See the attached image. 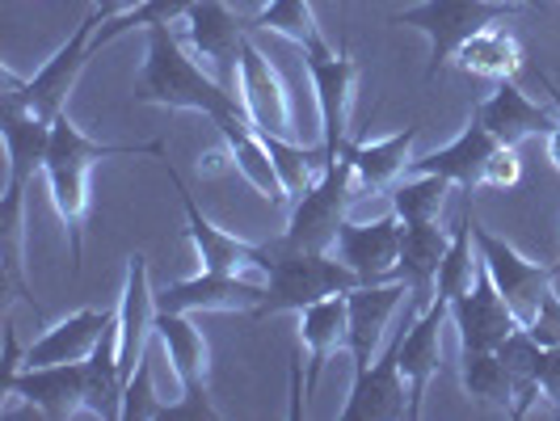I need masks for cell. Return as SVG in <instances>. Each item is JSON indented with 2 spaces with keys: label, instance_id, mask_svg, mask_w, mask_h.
Here are the masks:
<instances>
[{
  "label": "cell",
  "instance_id": "1",
  "mask_svg": "<svg viewBox=\"0 0 560 421\" xmlns=\"http://www.w3.org/2000/svg\"><path fill=\"white\" fill-rule=\"evenodd\" d=\"M106 156H161L165 161V143H97L89 140L81 127L68 118V110L51 122V143L43 156V177L51 186V207L72 232V257H84V215H89V173Z\"/></svg>",
  "mask_w": 560,
  "mask_h": 421
},
{
  "label": "cell",
  "instance_id": "2",
  "mask_svg": "<svg viewBox=\"0 0 560 421\" xmlns=\"http://www.w3.org/2000/svg\"><path fill=\"white\" fill-rule=\"evenodd\" d=\"M136 102L161 106V110H198L215 118L241 97L215 81L202 63L186 56L182 34L173 30V22H161V26H148V59H143Z\"/></svg>",
  "mask_w": 560,
  "mask_h": 421
},
{
  "label": "cell",
  "instance_id": "3",
  "mask_svg": "<svg viewBox=\"0 0 560 421\" xmlns=\"http://www.w3.org/2000/svg\"><path fill=\"white\" fill-rule=\"evenodd\" d=\"M266 274H270L266 279V295L253 308L257 320H270V316H282V312H304L316 300L337 295V291H354L363 282L337 253H304V249H287L282 257L270 253Z\"/></svg>",
  "mask_w": 560,
  "mask_h": 421
},
{
  "label": "cell",
  "instance_id": "4",
  "mask_svg": "<svg viewBox=\"0 0 560 421\" xmlns=\"http://www.w3.org/2000/svg\"><path fill=\"white\" fill-rule=\"evenodd\" d=\"M354 165L341 152L329 165L320 168V177L312 182L300 198H291V220L282 232V249H304V253H334L337 232L346 227V211L354 202Z\"/></svg>",
  "mask_w": 560,
  "mask_h": 421
},
{
  "label": "cell",
  "instance_id": "5",
  "mask_svg": "<svg viewBox=\"0 0 560 421\" xmlns=\"http://www.w3.org/2000/svg\"><path fill=\"white\" fill-rule=\"evenodd\" d=\"M93 34H97V22L84 13L81 26L72 30V38L30 81H18L13 72H4V97H0V106H13V110L38 118V122H56L59 114L68 110V97H72V89L81 81L84 63L93 59Z\"/></svg>",
  "mask_w": 560,
  "mask_h": 421
},
{
  "label": "cell",
  "instance_id": "6",
  "mask_svg": "<svg viewBox=\"0 0 560 421\" xmlns=\"http://www.w3.org/2000/svg\"><path fill=\"white\" fill-rule=\"evenodd\" d=\"M523 4L510 0H421L418 9L393 13L396 26H413L430 38V81L439 77V68H447L455 47L464 38H472L477 30H489L502 17H514Z\"/></svg>",
  "mask_w": 560,
  "mask_h": 421
},
{
  "label": "cell",
  "instance_id": "7",
  "mask_svg": "<svg viewBox=\"0 0 560 421\" xmlns=\"http://www.w3.org/2000/svg\"><path fill=\"white\" fill-rule=\"evenodd\" d=\"M156 341L168 354V366L182 384V405H168L161 409V418H207L215 421L220 409L211 405L207 396V363H211V350H207V337L202 329H195L190 312H156Z\"/></svg>",
  "mask_w": 560,
  "mask_h": 421
},
{
  "label": "cell",
  "instance_id": "8",
  "mask_svg": "<svg viewBox=\"0 0 560 421\" xmlns=\"http://www.w3.org/2000/svg\"><path fill=\"white\" fill-rule=\"evenodd\" d=\"M304 68L316 89L320 106V131H325V165L341 156L346 136H350V110H354V84H359V59L350 51H329L325 38L304 47Z\"/></svg>",
  "mask_w": 560,
  "mask_h": 421
},
{
  "label": "cell",
  "instance_id": "9",
  "mask_svg": "<svg viewBox=\"0 0 560 421\" xmlns=\"http://www.w3.org/2000/svg\"><path fill=\"white\" fill-rule=\"evenodd\" d=\"M245 38H249V22H241L224 0H195L186 9V17H182V43L232 93L241 84V47H245Z\"/></svg>",
  "mask_w": 560,
  "mask_h": 421
},
{
  "label": "cell",
  "instance_id": "10",
  "mask_svg": "<svg viewBox=\"0 0 560 421\" xmlns=\"http://www.w3.org/2000/svg\"><path fill=\"white\" fill-rule=\"evenodd\" d=\"M472 232H477L480 261H485V270L493 274L498 291H502V300L510 304V312L518 316V325H532L539 304H544V295H548V286L560 279V266L527 261L518 249H510L502 236H493L489 227H480V220Z\"/></svg>",
  "mask_w": 560,
  "mask_h": 421
},
{
  "label": "cell",
  "instance_id": "11",
  "mask_svg": "<svg viewBox=\"0 0 560 421\" xmlns=\"http://www.w3.org/2000/svg\"><path fill=\"white\" fill-rule=\"evenodd\" d=\"M156 295L148 282V257L131 253L127 257V279H122V300H118V375H122V393L136 379L140 363L148 359V337H156Z\"/></svg>",
  "mask_w": 560,
  "mask_h": 421
},
{
  "label": "cell",
  "instance_id": "12",
  "mask_svg": "<svg viewBox=\"0 0 560 421\" xmlns=\"http://www.w3.org/2000/svg\"><path fill=\"white\" fill-rule=\"evenodd\" d=\"M341 421H400L409 418V384L400 375V350L396 337L375 354V363L354 371L350 400L341 405Z\"/></svg>",
  "mask_w": 560,
  "mask_h": 421
},
{
  "label": "cell",
  "instance_id": "13",
  "mask_svg": "<svg viewBox=\"0 0 560 421\" xmlns=\"http://www.w3.org/2000/svg\"><path fill=\"white\" fill-rule=\"evenodd\" d=\"M451 320L459 329L464 350H498L505 337L518 329V316L502 300L493 274L485 270V261L477 266V279L468 282V291L451 300Z\"/></svg>",
  "mask_w": 560,
  "mask_h": 421
},
{
  "label": "cell",
  "instance_id": "14",
  "mask_svg": "<svg viewBox=\"0 0 560 421\" xmlns=\"http://www.w3.org/2000/svg\"><path fill=\"white\" fill-rule=\"evenodd\" d=\"M409 295V286L400 279L388 282H359L354 291H346V312H350V334H346V350L354 359V371L375 363V354L384 350V337L393 325L400 300Z\"/></svg>",
  "mask_w": 560,
  "mask_h": 421
},
{
  "label": "cell",
  "instance_id": "15",
  "mask_svg": "<svg viewBox=\"0 0 560 421\" xmlns=\"http://www.w3.org/2000/svg\"><path fill=\"white\" fill-rule=\"evenodd\" d=\"M211 122H215V131H220V140H224L228 156H232V168L249 182L253 190L266 198V202H275V207L291 202V195H287V186H282V177H279V168H275V161H270L266 136L253 127V118L245 114V106L232 102V106L215 114Z\"/></svg>",
  "mask_w": 560,
  "mask_h": 421
},
{
  "label": "cell",
  "instance_id": "16",
  "mask_svg": "<svg viewBox=\"0 0 560 421\" xmlns=\"http://www.w3.org/2000/svg\"><path fill=\"white\" fill-rule=\"evenodd\" d=\"M0 396H22L43 418L63 421L84 413L89 400V366L56 363V366H22L13 379L0 384Z\"/></svg>",
  "mask_w": 560,
  "mask_h": 421
},
{
  "label": "cell",
  "instance_id": "17",
  "mask_svg": "<svg viewBox=\"0 0 560 421\" xmlns=\"http://www.w3.org/2000/svg\"><path fill=\"white\" fill-rule=\"evenodd\" d=\"M165 168H168V182H173L177 195H182L186 232H190V241H195L198 266H202V270H215V274H241V270H249V266H261V270H266L270 245H245V241H236L232 232L215 227L198 211V202H195V195H190V186L182 182V173L168 165V161H165Z\"/></svg>",
  "mask_w": 560,
  "mask_h": 421
},
{
  "label": "cell",
  "instance_id": "18",
  "mask_svg": "<svg viewBox=\"0 0 560 421\" xmlns=\"http://www.w3.org/2000/svg\"><path fill=\"white\" fill-rule=\"evenodd\" d=\"M236 93H241V106H245V114L253 118L257 131L291 140V97H287V84H282L279 68L266 59V51L253 38H245V47H241V84H236Z\"/></svg>",
  "mask_w": 560,
  "mask_h": 421
},
{
  "label": "cell",
  "instance_id": "19",
  "mask_svg": "<svg viewBox=\"0 0 560 421\" xmlns=\"http://www.w3.org/2000/svg\"><path fill=\"white\" fill-rule=\"evenodd\" d=\"M266 286L245 279V274H215V270H198L195 279L168 282L156 295L161 312H253L261 304Z\"/></svg>",
  "mask_w": 560,
  "mask_h": 421
},
{
  "label": "cell",
  "instance_id": "20",
  "mask_svg": "<svg viewBox=\"0 0 560 421\" xmlns=\"http://www.w3.org/2000/svg\"><path fill=\"white\" fill-rule=\"evenodd\" d=\"M118 308H81L72 316L56 320L51 329L34 337L22 354V366H56V363H84L97 341L110 334Z\"/></svg>",
  "mask_w": 560,
  "mask_h": 421
},
{
  "label": "cell",
  "instance_id": "21",
  "mask_svg": "<svg viewBox=\"0 0 560 421\" xmlns=\"http://www.w3.org/2000/svg\"><path fill=\"white\" fill-rule=\"evenodd\" d=\"M472 118L493 136L498 143H510L518 148L532 136H548L552 127H560V118L552 110H544L539 102H532L514 81H498L489 97H480L472 106Z\"/></svg>",
  "mask_w": 560,
  "mask_h": 421
},
{
  "label": "cell",
  "instance_id": "22",
  "mask_svg": "<svg viewBox=\"0 0 560 421\" xmlns=\"http://www.w3.org/2000/svg\"><path fill=\"white\" fill-rule=\"evenodd\" d=\"M451 316L447 300H430L425 308L418 312V320L409 329L396 334V350H400V375L409 384V421L421 418V400H425V388L430 379L439 375V329Z\"/></svg>",
  "mask_w": 560,
  "mask_h": 421
},
{
  "label": "cell",
  "instance_id": "23",
  "mask_svg": "<svg viewBox=\"0 0 560 421\" xmlns=\"http://www.w3.org/2000/svg\"><path fill=\"white\" fill-rule=\"evenodd\" d=\"M400 232H405V224H400L396 215H384V220H375V224H346L337 232L334 253L363 282H388V279H396Z\"/></svg>",
  "mask_w": 560,
  "mask_h": 421
},
{
  "label": "cell",
  "instance_id": "24",
  "mask_svg": "<svg viewBox=\"0 0 560 421\" xmlns=\"http://www.w3.org/2000/svg\"><path fill=\"white\" fill-rule=\"evenodd\" d=\"M493 152H498V140L480 127L477 118H468V127H464L447 148H439V152H430V156H421V161H409L405 173H434V177H443L451 186L480 190V186H485V165H489Z\"/></svg>",
  "mask_w": 560,
  "mask_h": 421
},
{
  "label": "cell",
  "instance_id": "25",
  "mask_svg": "<svg viewBox=\"0 0 560 421\" xmlns=\"http://www.w3.org/2000/svg\"><path fill=\"white\" fill-rule=\"evenodd\" d=\"M421 136V122H409V127H400L393 136H384V140H359L350 143L346 140V156H350V165H354V182H359V190L366 195H388L396 182L405 177V168H409V148L418 143Z\"/></svg>",
  "mask_w": 560,
  "mask_h": 421
},
{
  "label": "cell",
  "instance_id": "26",
  "mask_svg": "<svg viewBox=\"0 0 560 421\" xmlns=\"http://www.w3.org/2000/svg\"><path fill=\"white\" fill-rule=\"evenodd\" d=\"M451 245V227H439L434 220L421 224H405L400 232V257H396V279L409 286L418 312L434 300V282H439V266Z\"/></svg>",
  "mask_w": 560,
  "mask_h": 421
},
{
  "label": "cell",
  "instance_id": "27",
  "mask_svg": "<svg viewBox=\"0 0 560 421\" xmlns=\"http://www.w3.org/2000/svg\"><path fill=\"white\" fill-rule=\"evenodd\" d=\"M0 131H4V148H9V190H4V207H26L30 177L43 168L47 143H51V122H38L30 114L0 106Z\"/></svg>",
  "mask_w": 560,
  "mask_h": 421
},
{
  "label": "cell",
  "instance_id": "28",
  "mask_svg": "<svg viewBox=\"0 0 560 421\" xmlns=\"http://www.w3.org/2000/svg\"><path fill=\"white\" fill-rule=\"evenodd\" d=\"M300 316V346L308 354V384H304V396L316 393L320 375H325V363L334 359L337 350H346V334H350V312H346V291L337 295H325L308 304Z\"/></svg>",
  "mask_w": 560,
  "mask_h": 421
},
{
  "label": "cell",
  "instance_id": "29",
  "mask_svg": "<svg viewBox=\"0 0 560 421\" xmlns=\"http://www.w3.org/2000/svg\"><path fill=\"white\" fill-rule=\"evenodd\" d=\"M451 63L464 72V77H480V81H514L518 77V68H523V47H518V38L510 34V30H477L472 38H464L459 47H455V56Z\"/></svg>",
  "mask_w": 560,
  "mask_h": 421
},
{
  "label": "cell",
  "instance_id": "30",
  "mask_svg": "<svg viewBox=\"0 0 560 421\" xmlns=\"http://www.w3.org/2000/svg\"><path fill=\"white\" fill-rule=\"evenodd\" d=\"M539 354H544V346H539L523 325L498 346V359H502L505 371H510V379H514L510 418H527L535 405L544 400V393H539Z\"/></svg>",
  "mask_w": 560,
  "mask_h": 421
},
{
  "label": "cell",
  "instance_id": "31",
  "mask_svg": "<svg viewBox=\"0 0 560 421\" xmlns=\"http://www.w3.org/2000/svg\"><path fill=\"white\" fill-rule=\"evenodd\" d=\"M459 384L480 405H502L505 413L514 405V379H510L505 363L498 359V350H464Z\"/></svg>",
  "mask_w": 560,
  "mask_h": 421
},
{
  "label": "cell",
  "instance_id": "32",
  "mask_svg": "<svg viewBox=\"0 0 560 421\" xmlns=\"http://www.w3.org/2000/svg\"><path fill=\"white\" fill-rule=\"evenodd\" d=\"M447 190H451V182L434 177V173H405L393 190H388V198H393V215L400 220V224L439 220Z\"/></svg>",
  "mask_w": 560,
  "mask_h": 421
},
{
  "label": "cell",
  "instance_id": "33",
  "mask_svg": "<svg viewBox=\"0 0 560 421\" xmlns=\"http://www.w3.org/2000/svg\"><path fill=\"white\" fill-rule=\"evenodd\" d=\"M266 148H270V161L279 168L282 186H287L291 198L304 195L312 182L320 177V168H325V148H300V143L287 140V136H266Z\"/></svg>",
  "mask_w": 560,
  "mask_h": 421
},
{
  "label": "cell",
  "instance_id": "34",
  "mask_svg": "<svg viewBox=\"0 0 560 421\" xmlns=\"http://www.w3.org/2000/svg\"><path fill=\"white\" fill-rule=\"evenodd\" d=\"M249 30H275L282 38H291V43H300V47H308L316 38H325L320 26H316V17H312L308 0H270L266 9H257L249 17Z\"/></svg>",
  "mask_w": 560,
  "mask_h": 421
},
{
  "label": "cell",
  "instance_id": "35",
  "mask_svg": "<svg viewBox=\"0 0 560 421\" xmlns=\"http://www.w3.org/2000/svg\"><path fill=\"white\" fill-rule=\"evenodd\" d=\"M523 182V161H518V152L510 148V143H498V152L489 156V165H485V186H493V190H514Z\"/></svg>",
  "mask_w": 560,
  "mask_h": 421
},
{
  "label": "cell",
  "instance_id": "36",
  "mask_svg": "<svg viewBox=\"0 0 560 421\" xmlns=\"http://www.w3.org/2000/svg\"><path fill=\"white\" fill-rule=\"evenodd\" d=\"M148 400H152V366H148V359H143L140 371H136V379H131L127 393H122V421L127 418H161V409H152Z\"/></svg>",
  "mask_w": 560,
  "mask_h": 421
},
{
  "label": "cell",
  "instance_id": "37",
  "mask_svg": "<svg viewBox=\"0 0 560 421\" xmlns=\"http://www.w3.org/2000/svg\"><path fill=\"white\" fill-rule=\"evenodd\" d=\"M527 334L539 341V346H557L560 341V295L548 286V295H544V304H539V312H535L532 325H523Z\"/></svg>",
  "mask_w": 560,
  "mask_h": 421
},
{
  "label": "cell",
  "instance_id": "38",
  "mask_svg": "<svg viewBox=\"0 0 560 421\" xmlns=\"http://www.w3.org/2000/svg\"><path fill=\"white\" fill-rule=\"evenodd\" d=\"M539 393H544L548 405L560 409V341L544 346V354H539Z\"/></svg>",
  "mask_w": 560,
  "mask_h": 421
},
{
  "label": "cell",
  "instance_id": "39",
  "mask_svg": "<svg viewBox=\"0 0 560 421\" xmlns=\"http://www.w3.org/2000/svg\"><path fill=\"white\" fill-rule=\"evenodd\" d=\"M136 4H140V0H93V4H89V17H93L97 26H110L118 17H127Z\"/></svg>",
  "mask_w": 560,
  "mask_h": 421
},
{
  "label": "cell",
  "instance_id": "40",
  "mask_svg": "<svg viewBox=\"0 0 560 421\" xmlns=\"http://www.w3.org/2000/svg\"><path fill=\"white\" fill-rule=\"evenodd\" d=\"M544 143H548V161H552V168L560 173V127H552V131L544 136Z\"/></svg>",
  "mask_w": 560,
  "mask_h": 421
},
{
  "label": "cell",
  "instance_id": "41",
  "mask_svg": "<svg viewBox=\"0 0 560 421\" xmlns=\"http://www.w3.org/2000/svg\"><path fill=\"white\" fill-rule=\"evenodd\" d=\"M535 77H539V84H544V93H548V97H552V106H557V114H560V84L552 81V77H548V72H544V68H539V72H535Z\"/></svg>",
  "mask_w": 560,
  "mask_h": 421
},
{
  "label": "cell",
  "instance_id": "42",
  "mask_svg": "<svg viewBox=\"0 0 560 421\" xmlns=\"http://www.w3.org/2000/svg\"><path fill=\"white\" fill-rule=\"evenodd\" d=\"M510 4H523V9H539V0H510Z\"/></svg>",
  "mask_w": 560,
  "mask_h": 421
}]
</instances>
